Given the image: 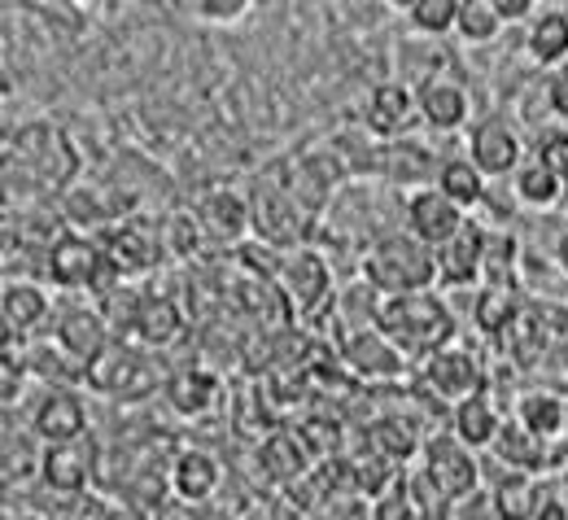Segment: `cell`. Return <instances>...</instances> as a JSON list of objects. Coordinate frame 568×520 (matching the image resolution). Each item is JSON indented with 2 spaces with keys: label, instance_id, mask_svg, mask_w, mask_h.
I'll list each match as a JSON object with an SVG mask.
<instances>
[{
  "label": "cell",
  "instance_id": "42",
  "mask_svg": "<svg viewBox=\"0 0 568 520\" xmlns=\"http://www.w3.org/2000/svg\"><path fill=\"white\" fill-rule=\"evenodd\" d=\"M184 13H189L193 22H202V27L232 31V27H241L245 18H254V4H250V0H193V4H184Z\"/></svg>",
  "mask_w": 568,
  "mask_h": 520
},
{
  "label": "cell",
  "instance_id": "11",
  "mask_svg": "<svg viewBox=\"0 0 568 520\" xmlns=\"http://www.w3.org/2000/svg\"><path fill=\"white\" fill-rule=\"evenodd\" d=\"M101 249H105V263L119 281H136L144 272H153L166 249H162V236L158 227H144L141 220H123L114 227L101 232Z\"/></svg>",
  "mask_w": 568,
  "mask_h": 520
},
{
  "label": "cell",
  "instance_id": "18",
  "mask_svg": "<svg viewBox=\"0 0 568 520\" xmlns=\"http://www.w3.org/2000/svg\"><path fill=\"white\" fill-rule=\"evenodd\" d=\"M464 223H468V215H464L450 197H442L437 188H420V193L407 197V232H412L416 241H425L433 254H437L446 241H455V236L464 232Z\"/></svg>",
  "mask_w": 568,
  "mask_h": 520
},
{
  "label": "cell",
  "instance_id": "38",
  "mask_svg": "<svg viewBox=\"0 0 568 520\" xmlns=\"http://www.w3.org/2000/svg\"><path fill=\"white\" fill-rule=\"evenodd\" d=\"M503 18H498L495 0H459V22H455V35L473 49H486L503 35Z\"/></svg>",
  "mask_w": 568,
  "mask_h": 520
},
{
  "label": "cell",
  "instance_id": "46",
  "mask_svg": "<svg viewBox=\"0 0 568 520\" xmlns=\"http://www.w3.org/2000/svg\"><path fill=\"white\" fill-rule=\"evenodd\" d=\"M547 101H551V114L568 123V67H560V71L551 74V83H547Z\"/></svg>",
  "mask_w": 568,
  "mask_h": 520
},
{
  "label": "cell",
  "instance_id": "12",
  "mask_svg": "<svg viewBox=\"0 0 568 520\" xmlns=\"http://www.w3.org/2000/svg\"><path fill=\"white\" fill-rule=\"evenodd\" d=\"M420 380L433 398L459 407L464 398L481 394L486 389V371H481V359L468 350V346H446L437 355H428L420 364Z\"/></svg>",
  "mask_w": 568,
  "mask_h": 520
},
{
  "label": "cell",
  "instance_id": "45",
  "mask_svg": "<svg viewBox=\"0 0 568 520\" xmlns=\"http://www.w3.org/2000/svg\"><path fill=\"white\" fill-rule=\"evenodd\" d=\"M495 4H498L503 27H529V22L538 18V9H542V4H534V0H495Z\"/></svg>",
  "mask_w": 568,
  "mask_h": 520
},
{
  "label": "cell",
  "instance_id": "40",
  "mask_svg": "<svg viewBox=\"0 0 568 520\" xmlns=\"http://www.w3.org/2000/svg\"><path fill=\"white\" fill-rule=\"evenodd\" d=\"M158 236H162V249H166V258H193L197 249H202V223L193 211H175V215H166L162 227H158Z\"/></svg>",
  "mask_w": 568,
  "mask_h": 520
},
{
  "label": "cell",
  "instance_id": "32",
  "mask_svg": "<svg viewBox=\"0 0 568 520\" xmlns=\"http://www.w3.org/2000/svg\"><path fill=\"white\" fill-rule=\"evenodd\" d=\"M495 459L507 472H520V477H538L547 468V442H538L529 429H520L516 420H507V429L498 434V442L490 446Z\"/></svg>",
  "mask_w": 568,
  "mask_h": 520
},
{
  "label": "cell",
  "instance_id": "36",
  "mask_svg": "<svg viewBox=\"0 0 568 520\" xmlns=\"http://www.w3.org/2000/svg\"><path fill=\"white\" fill-rule=\"evenodd\" d=\"M473 319L486 337H498V333H511L516 319H520V297L511 285H481L477 297H473Z\"/></svg>",
  "mask_w": 568,
  "mask_h": 520
},
{
  "label": "cell",
  "instance_id": "17",
  "mask_svg": "<svg viewBox=\"0 0 568 520\" xmlns=\"http://www.w3.org/2000/svg\"><path fill=\"white\" fill-rule=\"evenodd\" d=\"M31 434L44 446L83 442L88 434V402L79 389H44V398L31 411Z\"/></svg>",
  "mask_w": 568,
  "mask_h": 520
},
{
  "label": "cell",
  "instance_id": "6",
  "mask_svg": "<svg viewBox=\"0 0 568 520\" xmlns=\"http://www.w3.org/2000/svg\"><path fill=\"white\" fill-rule=\"evenodd\" d=\"M468 162L486 175V180H511L529 157H525V136L516 132V123L507 114H486L468 128Z\"/></svg>",
  "mask_w": 568,
  "mask_h": 520
},
{
  "label": "cell",
  "instance_id": "29",
  "mask_svg": "<svg viewBox=\"0 0 568 520\" xmlns=\"http://www.w3.org/2000/svg\"><path fill=\"white\" fill-rule=\"evenodd\" d=\"M311 459H315L311 442L302 434H288V429H276V434H267L258 442V463H263V472L272 481H297V477H306L311 472Z\"/></svg>",
  "mask_w": 568,
  "mask_h": 520
},
{
  "label": "cell",
  "instance_id": "49",
  "mask_svg": "<svg viewBox=\"0 0 568 520\" xmlns=\"http://www.w3.org/2000/svg\"><path fill=\"white\" fill-rule=\"evenodd\" d=\"M551 258H556V267H560V272L568 276V227L560 232V236H556V249H551Z\"/></svg>",
  "mask_w": 568,
  "mask_h": 520
},
{
  "label": "cell",
  "instance_id": "39",
  "mask_svg": "<svg viewBox=\"0 0 568 520\" xmlns=\"http://www.w3.org/2000/svg\"><path fill=\"white\" fill-rule=\"evenodd\" d=\"M407 22H412L416 35H428V40L455 35L459 0H416V4H407Z\"/></svg>",
  "mask_w": 568,
  "mask_h": 520
},
{
  "label": "cell",
  "instance_id": "33",
  "mask_svg": "<svg viewBox=\"0 0 568 520\" xmlns=\"http://www.w3.org/2000/svg\"><path fill=\"white\" fill-rule=\"evenodd\" d=\"M437 193L450 197L464 215L477 211L486 197H490V180L468 162V157H446L442 162V175H437Z\"/></svg>",
  "mask_w": 568,
  "mask_h": 520
},
{
  "label": "cell",
  "instance_id": "37",
  "mask_svg": "<svg viewBox=\"0 0 568 520\" xmlns=\"http://www.w3.org/2000/svg\"><path fill=\"white\" fill-rule=\"evenodd\" d=\"M184 333V310L175 297H158L149 294L144 297V310H141V324H136V341L144 346H171L175 337Z\"/></svg>",
  "mask_w": 568,
  "mask_h": 520
},
{
  "label": "cell",
  "instance_id": "35",
  "mask_svg": "<svg viewBox=\"0 0 568 520\" xmlns=\"http://www.w3.org/2000/svg\"><path fill=\"white\" fill-rule=\"evenodd\" d=\"M328 145L337 149V157L346 162L351 180H363V175H385V141H376L367 128H346V132H337Z\"/></svg>",
  "mask_w": 568,
  "mask_h": 520
},
{
  "label": "cell",
  "instance_id": "13",
  "mask_svg": "<svg viewBox=\"0 0 568 520\" xmlns=\"http://www.w3.org/2000/svg\"><path fill=\"white\" fill-rule=\"evenodd\" d=\"M193 215L202 223V232L219 241V245H245V236H254V202L241 193V188H227V184H214L197 197Z\"/></svg>",
  "mask_w": 568,
  "mask_h": 520
},
{
  "label": "cell",
  "instance_id": "10",
  "mask_svg": "<svg viewBox=\"0 0 568 520\" xmlns=\"http://www.w3.org/2000/svg\"><path fill=\"white\" fill-rule=\"evenodd\" d=\"M342 368L351 371L355 380H367V385H381V380H398L403 371H407V355L372 324H363V328H351L346 337H342Z\"/></svg>",
  "mask_w": 568,
  "mask_h": 520
},
{
  "label": "cell",
  "instance_id": "16",
  "mask_svg": "<svg viewBox=\"0 0 568 520\" xmlns=\"http://www.w3.org/2000/svg\"><path fill=\"white\" fill-rule=\"evenodd\" d=\"M53 341L71 355L74 364H97L110 346H114V333H110V324H105V315L92 306V302H74L67 306L62 315H58V324H53Z\"/></svg>",
  "mask_w": 568,
  "mask_h": 520
},
{
  "label": "cell",
  "instance_id": "25",
  "mask_svg": "<svg viewBox=\"0 0 568 520\" xmlns=\"http://www.w3.org/2000/svg\"><path fill=\"white\" fill-rule=\"evenodd\" d=\"M525 58L534 67H551V71L568 67V9L560 4L538 9V18L525 27Z\"/></svg>",
  "mask_w": 568,
  "mask_h": 520
},
{
  "label": "cell",
  "instance_id": "5",
  "mask_svg": "<svg viewBox=\"0 0 568 520\" xmlns=\"http://www.w3.org/2000/svg\"><path fill=\"white\" fill-rule=\"evenodd\" d=\"M44 281L53 289H67V294H97L105 289L110 281H119L105 263V249H101V236H88V232H67L53 254L44 258Z\"/></svg>",
  "mask_w": 568,
  "mask_h": 520
},
{
  "label": "cell",
  "instance_id": "4",
  "mask_svg": "<svg viewBox=\"0 0 568 520\" xmlns=\"http://www.w3.org/2000/svg\"><path fill=\"white\" fill-rule=\"evenodd\" d=\"M250 202H254V236H258L267 249L288 254V249H306V245H311L320 215H311V211H306L302 202H293L284 188L258 180V188H254Z\"/></svg>",
  "mask_w": 568,
  "mask_h": 520
},
{
  "label": "cell",
  "instance_id": "47",
  "mask_svg": "<svg viewBox=\"0 0 568 520\" xmlns=\"http://www.w3.org/2000/svg\"><path fill=\"white\" fill-rule=\"evenodd\" d=\"M153 520H211L206 517V508H193V503H184V499H171V503H162Z\"/></svg>",
  "mask_w": 568,
  "mask_h": 520
},
{
  "label": "cell",
  "instance_id": "21",
  "mask_svg": "<svg viewBox=\"0 0 568 520\" xmlns=\"http://www.w3.org/2000/svg\"><path fill=\"white\" fill-rule=\"evenodd\" d=\"M49 319H53V297H49V289L40 281H27V276L4 281V294H0V324H4V333L31 337Z\"/></svg>",
  "mask_w": 568,
  "mask_h": 520
},
{
  "label": "cell",
  "instance_id": "28",
  "mask_svg": "<svg viewBox=\"0 0 568 520\" xmlns=\"http://www.w3.org/2000/svg\"><path fill=\"white\" fill-rule=\"evenodd\" d=\"M425 442L428 438L416 429L412 416H381V420L367 425V450L381 455V459H389L394 468L407 463V459H416V455H425Z\"/></svg>",
  "mask_w": 568,
  "mask_h": 520
},
{
  "label": "cell",
  "instance_id": "20",
  "mask_svg": "<svg viewBox=\"0 0 568 520\" xmlns=\"http://www.w3.org/2000/svg\"><path fill=\"white\" fill-rule=\"evenodd\" d=\"M486 272V227L468 220L455 241L437 249V285L446 289H473Z\"/></svg>",
  "mask_w": 568,
  "mask_h": 520
},
{
  "label": "cell",
  "instance_id": "7",
  "mask_svg": "<svg viewBox=\"0 0 568 520\" xmlns=\"http://www.w3.org/2000/svg\"><path fill=\"white\" fill-rule=\"evenodd\" d=\"M420 123V101H416V88L412 83H398V79H381L367 96H363V110H358V128H367L376 141L394 145V141H407Z\"/></svg>",
  "mask_w": 568,
  "mask_h": 520
},
{
  "label": "cell",
  "instance_id": "14",
  "mask_svg": "<svg viewBox=\"0 0 568 520\" xmlns=\"http://www.w3.org/2000/svg\"><path fill=\"white\" fill-rule=\"evenodd\" d=\"M420 101V123L433 132H468L473 128V92L455 74H428L416 83Z\"/></svg>",
  "mask_w": 568,
  "mask_h": 520
},
{
  "label": "cell",
  "instance_id": "48",
  "mask_svg": "<svg viewBox=\"0 0 568 520\" xmlns=\"http://www.w3.org/2000/svg\"><path fill=\"white\" fill-rule=\"evenodd\" d=\"M542 157H547V162L560 171V180L568 184V132H560L556 141H547V145H542Z\"/></svg>",
  "mask_w": 568,
  "mask_h": 520
},
{
  "label": "cell",
  "instance_id": "15",
  "mask_svg": "<svg viewBox=\"0 0 568 520\" xmlns=\"http://www.w3.org/2000/svg\"><path fill=\"white\" fill-rule=\"evenodd\" d=\"M97 472V450L92 442H67V446H44L40 450V486L58 499H83Z\"/></svg>",
  "mask_w": 568,
  "mask_h": 520
},
{
  "label": "cell",
  "instance_id": "27",
  "mask_svg": "<svg viewBox=\"0 0 568 520\" xmlns=\"http://www.w3.org/2000/svg\"><path fill=\"white\" fill-rule=\"evenodd\" d=\"M568 184L560 180V171L538 153V157H529L516 175H511V197L520 202V206H529V211H556L560 202H565Z\"/></svg>",
  "mask_w": 568,
  "mask_h": 520
},
{
  "label": "cell",
  "instance_id": "30",
  "mask_svg": "<svg viewBox=\"0 0 568 520\" xmlns=\"http://www.w3.org/2000/svg\"><path fill=\"white\" fill-rule=\"evenodd\" d=\"M144 289L136 281H110L105 289H97L92 294V306L105 315V324H110V333H119L123 341L136 333V324H141V310H144Z\"/></svg>",
  "mask_w": 568,
  "mask_h": 520
},
{
  "label": "cell",
  "instance_id": "50",
  "mask_svg": "<svg viewBox=\"0 0 568 520\" xmlns=\"http://www.w3.org/2000/svg\"><path fill=\"white\" fill-rule=\"evenodd\" d=\"M565 438H568V394H565Z\"/></svg>",
  "mask_w": 568,
  "mask_h": 520
},
{
  "label": "cell",
  "instance_id": "44",
  "mask_svg": "<svg viewBox=\"0 0 568 520\" xmlns=\"http://www.w3.org/2000/svg\"><path fill=\"white\" fill-rule=\"evenodd\" d=\"M372 520H420L416 517V503H412L407 481H403V486H394L389 494H381V499L372 503Z\"/></svg>",
  "mask_w": 568,
  "mask_h": 520
},
{
  "label": "cell",
  "instance_id": "9",
  "mask_svg": "<svg viewBox=\"0 0 568 520\" xmlns=\"http://www.w3.org/2000/svg\"><path fill=\"white\" fill-rule=\"evenodd\" d=\"M420 472H425L428 486H433L446 503H464V499H473L477 486H481L477 450H468V446L446 438V434H437V438L425 442V468H420Z\"/></svg>",
  "mask_w": 568,
  "mask_h": 520
},
{
  "label": "cell",
  "instance_id": "43",
  "mask_svg": "<svg viewBox=\"0 0 568 520\" xmlns=\"http://www.w3.org/2000/svg\"><path fill=\"white\" fill-rule=\"evenodd\" d=\"M22 359L27 355H0V402H4V411L18 407V398H22L27 380H31V371H27Z\"/></svg>",
  "mask_w": 568,
  "mask_h": 520
},
{
  "label": "cell",
  "instance_id": "1",
  "mask_svg": "<svg viewBox=\"0 0 568 520\" xmlns=\"http://www.w3.org/2000/svg\"><path fill=\"white\" fill-rule=\"evenodd\" d=\"M372 324L407 355V359H420L455 346V310L446 306V297L428 294H407V297H381L376 310H372Z\"/></svg>",
  "mask_w": 568,
  "mask_h": 520
},
{
  "label": "cell",
  "instance_id": "8",
  "mask_svg": "<svg viewBox=\"0 0 568 520\" xmlns=\"http://www.w3.org/2000/svg\"><path fill=\"white\" fill-rule=\"evenodd\" d=\"M276 285L288 297L293 315H320L328 306V297H333V263L315 245L288 249V254H281Z\"/></svg>",
  "mask_w": 568,
  "mask_h": 520
},
{
  "label": "cell",
  "instance_id": "24",
  "mask_svg": "<svg viewBox=\"0 0 568 520\" xmlns=\"http://www.w3.org/2000/svg\"><path fill=\"white\" fill-rule=\"evenodd\" d=\"M507 429L498 402L490 398V389L464 398L459 407H450V438L464 442L468 450H490L498 442V434Z\"/></svg>",
  "mask_w": 568,
  "mask_h": 520
},
{
  "label": "cell",
  "instance_id": "19",
  "mask_svg": "<svg viewBox=\"0 0 568 520\" xmlns=\"http://www.w3.org/2000/svg\"><path fill=\"white\" fill-rule=\"evenodd\" d=\"M223 486V463L214 459L206 446H184L171 459V494L193 503V508H211V499Z\"/></svg>",
  "mask_w": 568,
  "mask_h": 520
},
{
  "label": "cell",
  "instance_id": "23",
  "mask_svg": "<svg viewBox=\"0 0 568 520\" xmlns=\"http://www.w3.org/2000/svg\"><path fill=\"white\" fill-rule=\"evenodd\" d=\"M162 394H166V402H171L175 416H184V420H202L206 411L219 407V398H223V380H219V371L197 364V368L171 371V376L162 380Z\"/></svg>",
  "mask_w": 568,
  "mask_h": 520
},
{
  "label": "cell",
  "instance_id": "31",
  "mask_svg": "<svg viewBox=\"0 0 568 520\" xmlns=\"http://www.w3.org/2000/svg\"><path fill=\"white\" fill-rule=\"evenodd\" d=\"M22 364H27V371H31V380H44L49 389H74V385H83V376H88V368L74 364L53 337L27 346V359H22Z\"/></svg>",
  "mask_w": 568,
  "mask_h": 520
},
{
  "label": "cell",
  "instance_id": "34",
  "mask_svg": "<svg viewBox=\"0 0 568 520\" xmlns=\"http://www.w3.org/2000/svg\"><path fill=\"white\" fill-rule=\"evenodd\" d=\"M490 503H495V520H534L542 512V486H538V477L503 472Z\"/></svg>",
  "mask_w": 568,
  "mask_h": 520
},
{
  "label": "cell",
  "instance_id": "26",
  "mask_svg": "<svg viewBox=\"0 0 568 520\" xmlns=\"http://www.w3.org/2000/svg\"><path fill=\"white\" fill-rule=\"evenodd\" d=\"M511 420H516L520 429H529L538 442H556V438H565V394L534 385V389H525V394L516 398Z\"/></svg>",
  "mask_w": 568,
  "mask_h": 520
},
{
  "label": "cell",
  "instance_id": "22",
  "mask_svg": "<svg viewBox=\"0 0 568 520\" xmlns=\"http://www.w3.org/2000/svg\"><path fill=\"white\" fill-rule=\"evenodd\" d=\"M442 162H446V157H437L425 141L407 136V141L385 145V180L398 184V188H407V197H412V193H420V188H437Z\"/></svg>",
  "mask_w": 568,
  "mask_h": 520
},
{
  "label": "cell",
  "instance_id": "41",
  "mask_svg": "<svg viewBox=\"0 0 568 520\" xmlns=\"http://www.w3.org/2000/svg\"><path fill=\"white\" fill-rule=\"evenodd\" d=\"M516 263H520V241L511 232H490L486 227V272H481V285H511Z\"/></svg>",
  "mask_w": 568,
  "mask_h": 520
},
{
  "label": "cell",
  "instance_id": "2",
  "mask_svg": "<svg viewBox=\"0 0 568 520\" xmlns=\"http://www.w3.org/2000/svg\"><path fill=\"white\" fill-rule=\"evenodd\" d=\"M358 272L381 297L428 294L437 285V254L412 232H385L363 249Z\"/></svg>",
  "mask_w": 568,
  "mask_h": 520
},
{
  "label": "cell",
  "instance_id": "3",
  "mask_svg": "<svg viewBox=\"0 0 568 520\" xmlns=\"http://www.w3.org/2000/svg\"><path fill=\"white\" fill-rule=\"evenodd\" d=\"M83 385L119 407H136L144 398L158 394V368L153 359H144L132 341H114L97 364H88Z\"/></svg>",
  "mask_w": 568,
  "mask_h": 520
}]
</instances>
